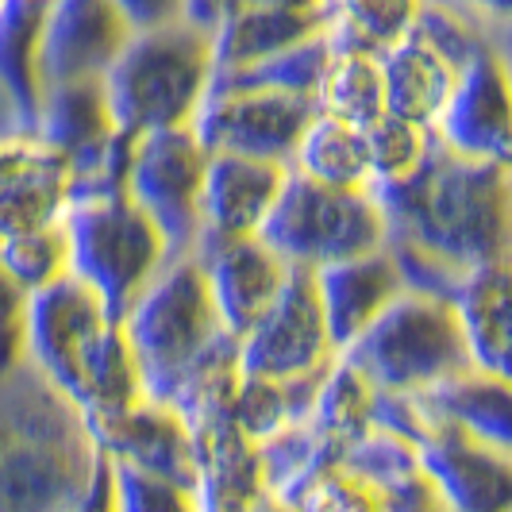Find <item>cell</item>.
I'll return each mask as SVG.
<instances>
[{"instance_id":"cell-1","label":"cell","mask_w":512,"mask_h":512,"mask_svg":"<svg viewBox=\"0 0 512 512\" xmlns=\"http://www.w3.org/2000/svg\"><path fill=\"white\" fill-rule=\"evenodd\" d=\"M385 220V251L405 289L443 297L459 274L509 262L512 166L462 158L432 143L397 185L366 189Z\"/></svg>"},{"instance_id":"cell-2","label":"cell","mask_w":512,"mask_h":512,"mask_svg":"<svg viewBox=\"0 0 512 512\" xmlns=\"http://www.w3.org/2000/svg\"><path fill=\"white\" fill-rule=\"evenodd\" d=\"M104 486L89 424L27 362L0 378V512H85Z\"/></svg>"},{"instance_id":"cell-3","label":"cell","mask_w":512,"mask_h":512,"mask_svg":"<svg viewBox=\"0 0 512 512\" xmlns=\"http://www.w3.org/2000/svg\"><path fill=\"white\" fill-rule=\"evenodd\" d=\"M24 362L89 428L143 397L120 316L70 274L27 297Z\"/></svg>"},{"instance_id":"cell-4","label":"cell","mask_w":512,"mask_h":512,"mask_svg":"<svg viewBox=\"0 0 512 512\" xmlns=\"http://www.w3.org/2000/svg\"><path fill=\"white\" fill-rule=\"evenodd\" d=\"M212 85L208 31L166 24L131 31L128 43L101 74V89L112 124L124 139L147 131L189 128Z\"/></svg>"},{"instance_id":"cell-5","label":"cell","mask_w":512,"mask_h":512,"mask_svg":"<svg viewBox=\"0 0 512 512\" xmlns=\"http://www.w3.org/2000/svg\"><path fill=\"white\" fill-rule=\"evenodd\" d=\"M120 328L131 347L143 397L162 405H170L181 382L212 355V347L228 339L193 255L170 258L120 316Z\"/></svg>"},{"instance_id":"cell-6","label":"cell","mask_w":512,"mask_h":512,"mask_svg":"<svg viewBox=\"0 0 512 512\" xmlns=\"http://www.w3.org/2000/svg\"><path fill=\"white\" fill-rule=\"evenodd\" d=\"M62 231L70 251V278L85 285L112 316H124L147 282L174 258L162 231L147 220L143 208L131 205L124 189L70 197Z\"/></svg>"},{"instance_id":"cell-7","label":"cell","mask_w":512,"mask_h":512,"mask_svg":"<svg viewBox=\"0 0 512 512\" xmlns=\"http://www.w3.org/2000/svg\"><path fill=\"white\" fill-rule=\"evenodd\" d=\"M339 359L355 366L378 393H424L470 370L447 301L412 289H401L378 320L339 351Z\"/></svg>"},{"instance_id":"cell-8","label":"cell","mask_w":512,"mask_h":512,"mask_svg":"<svg viewBox=\"0 0 512 512\" xmlns=\"http://www.w3.org/2000/svg\"><path fill=\"white\" fill-rule=\"evenodd\" d=\"M258 239L293 270H320L385 247V220L366 189H339L289 170Z\"/></svg>"},{"instance_id":"cell-9","label":"cell","mask_w":512,"mask_h":512,"mask_svg":"<svg viewBox=\"0 0 512 512\" xmlns=\"http://www.w3.org/2000/svg\"><path fill=\"white\" fill-rule=\"evenodd\" d=\"M208 151L193 128L147 131L131 139L124 193L162 231L170 255H193L201 235V181Z\"/></svg>"},{"instance_id":"cell-10","label":"cell","mask_w":512,"mask_h":512,"mask_svg":"<svg viewBox=\"0 0 512 512\" xmlns=\"http://www.w3.org/2000/svg\"><path fill=\"white\" fill-rule=\"evenodd\" d=\"M235 351H239V374L266 382H297L308 374H320L335 359L332 335L316 301L312 270L289 266L278 297L235 339Z\"/></svg>"},{"instance_id":"cell-11","label":"cell","mask_w":512,"mask_h":512,"mask_svg":"<svg viewBox=\"0 0 512 512\" xmlns=\"http://www.w3.org/2000/svg\"><path fill=\"white\" fill-rule=\"evenodd\" d=\"M312 116H316V104L305 97L247 89V85L212 77L189 128L208 154H251V158H270L289 166L293 147Z\"/></svg>"},{"instance_id":"cell-12","label":"cell","mask_w":512,"mask_h":512,"mask_svg":"<svg viewBox=\"0 0 512 512\" xmlns=\"http://www.w3.org/2000/svg\"><path fill=\"white\" fill-rule=\"evenodd\" d=\"M432 139L462 158L512 166V104L505 51L482 47L466 66H459L451 97L432 124Z\"/></svg>"},{"instance_id":"cell-13","label":"cell","mask_w":512,"mask_h":512,"mask_svg":"<svg viewBox=\"0 0 512 512\" xmlns=\"http://www.w3.org/2000/svg\"><path fill=\"white\" fill-rule=\"evenodd\" d=\"M416 447V466L439 497L443 512H509L512 509V462L459 428L432 420Z\"/></svg>"},{"instance_id":"cell-14","label":"cell","mask_w":512,"mask_h":512,"mask_svg":"<svg viewBox=\"0 0 512 512\" xmlns=\"http://www.w3.org/2000/svg\"><path fill=\"white\" fill-rule=\"evenodd\" d=\"M128 35L131 27L112 0H51L39 39L43 89L62 81H101Z\"/></svg>"},{"instance_id":"cell-15","label":"cell","mask_w":512,"mask_h":512,"mask_svg":"<svg viewBox=\"0 0 512 512\" xmlns=\"http://www.w3.org/2000/svg\"><path fill=\"white\" fill-rule=\"evenodd\" d=\"M89 432H93V443L104 462H120V466L193 489L197 443H193V432L185 428V420L170 405L139 397L131 409L116 412L112 420H104Z\"/></svg>"},{"instance_id":"cell-16","label":"cell","mask_w":512,"mask_h":512,"mask_svg":"<svg viewBox=\"0 0 512 512\" xmlns=\"http://www.w3.org/2000/svg\"><path fill=\"white\" fill-rule=\"evenodd\" d=\"M193 258L205 274L208 301L216 308L224 332L235 339L266 312V305L278 297L285 274H289V266L258 235L197 243Z\"/></svg>"},{"instance_id":"cell-17","label":"cell","mask_w":512,"mask_h":512,"mask_svg":"<svg viewBox=\"0 0 512 512\" xmlns=\"http://www.w3.org/2000/svg\"><path fill=\"white\" fill-rule=\"evenodd\" d=\"M289 166L251 154L216 151L205 162L201 181V235L197 243L216 239H247L258 235L262 220L282 193Z\"/></svg>"},{"instance_id":"cell-18","label":"cell","mask_w":512,"mask_h":512,"mask_svg":"<svg viewBox=\"0 0 512 512\" xmlns=\"http://www.w3.org/2000/svg\"><path fill=\"white\" fill-rule=\"evenodd\" d=\"M70 205V166L43 143H0V239L62 224Z\"/></svg>"},{"instance_id":"cell-19","label":"cell","mask_w":512,"mask_h":512,"mask_svg":"<svg viewBox=\"0 0 512 512\" xmlns=\"http://www.w3.org/2000/svg\"><path fill=\"white\" fill-rule=\"evenodd\" d=\"M312 285H316V301H320V312H324L335 355L351 339H359L378 320V312L405 289L385 247L312 270Z\"/></svg>"},{"instance_id":"cell-20","label":"cell","mask_w":512,"mask_h":512,"mask_svg":"<svg viewBox=\"0 0 512 512\" xmlns=\"http://www.w3.org/2000/svg\"><path fill=\"white\" fill-rule=\"evenodd\" d=\"M447 308L459 324L470 366L509 378V262H489L459 274L447 293Z\"/></svg>"},{"instance_id":"cell-21","label":"cell","mask_w":512,"mask_h":512,"mask_svg":"<svg viewBox=\"0 0 512 512\" xmlns=\"http://www.w3.org/2000/svg\"><path fill=\"white\" fill-rule=\"evenodd\" d=\"M324 31V12H278V8H255L235 4L220 24L208 31L212 47V74H235L255 62L297 47L301 39Z\"/></svg>"},{"instance_id":"cell-22","label":"cell","mask_w":512,"mask_h":512,"mask_svg":"<svg viewBox=\"0 0 512 512\" xmlns=\"http://www.w3.org/2000/svg\"><path fill=\"white\" fill-rule=\"evenodd\" d=\"M432 420L459 428L462 436L478 439L493 451L512 455V382L486 370H462L447 382L420 393Z\"/></svg>"},{"instance_id":"cell-23","label":"cell","mask_w":512,"mask_h":512,"mask_svg":"<svg viewBox=\"0 0 512 512\" xmlns=\"http://www.w3.org/2000/svg\"><path fill=\"white\" fill-rule=\"evenodd\" d=\"M378 66H382L385 112L432 131L459 70L436 47H428L416 31H409L393 51H385Z\"/></svg>"},{"instance_id":"cell-24","label":"cell","mask_w":512,"mask_h":512,"mask_svg":"<svg viewBox=\"0 0 512 512\" xmlns=\"http://www.w3.org/2000/svg\"><path fill=\"white\" fill-rule=\"evenodd\" d=\"M424 0H324V35L339 54L382 58L412 31Z\"/></svg>"},{"instance_id":"cell-25","label":"cell","mask_w":512,"mask_h":512,"mask_svg":"<svg viewBox=\"0 0 512 512\" xmlns=\"http://www.w3.org/2000/svg\"><path fill=\"white\" fill-rule=\"evenodd\" d=\"M305 424L343 459V451L374 428V385L335 355L316 385Z\"/></svg>"},{"instance_id":"cell-26","label":"cell","mask_w":512,"mask_h":512,"mask_svg":"<svg viewBox=\"0 0 512 512\" xmlns=\"http://www.w3.org/2000/svg\"><path fill=\"white\" fill-rule=\"evenodd\" d=\"M51 0H0V85L24 108L35 124V108L43 97L39 74V39Z\"/></svg>"},{"instance_id":"cell-27","label":"cell","mask_w":512,"mask_h":512,"mask_svg":"<svg viewBox=\"0 0 512 512\" xmlns=\"http://www.w3.org/2000/svg\"><path fill=\"white\" fill-rule=\"evenodd\" d=\"M289 170L312 178L320 185H339V189H366L370 170H366V143L362 131L351 124H339L328 116H312L308 128L301 131Z\"/></svg>"},{"instance_id":"cell-28","label":"cell","mask_w":512,"mask_h":512,"mask_svg":"<svg viewBox=\"0 0 512 512\" xmlns=\"http://www.w3.org/2000/svg\"><path fill=\"white\" fill-rule=\"evenodd\" d=\"M316 112L351 124V128H370L378 116H385V89L382 66L370 54H339L332 51V62L316 85Z\"/></svg>"},{"instance_id":"cell-29","label":"cell","mask_w":512,"mask_h":512,"mask_svg":"<svg viewBox=\"0 0 512 512\" xmlns=\"http://www.w3.org/2000/svg\"><path fill=\"white\" fill-rule=\"evenodd\" d=\"M332 62V43L324 31L301 39L297 47L274 54L266 62H255L247 70H235V74H212L220 81H231V85H247V89H270V93H289V97H305L312 101L316 97V85Z\"/></svg>"},{"instance_id":"cell-30","label":"cell","mask_w":512,"mask_h":512,"mask_svg":"<svg viewBox=\"0 0 512 512\" xmlns=\"http://www.w3.org/2000/svg\"><path fill=\"white\" fill-rule=\"evenodd\" d=\"M362 143H366V170H370V185L366 189H382V185H397L432 151V131L416 128L401 116H378L370 128H362Z\"/></svg>"},{"instance_id":"cell-31","label":"cell","mask_w":512,"mask_h":512,"mask_svg":"<svg viewBox=\"0 0 512 512\" xmlns=\"http://www.w3.org/2000/svg\"><path fill=\"white\" fill-rule=\"evenodd\" d=\"M0 262L27 293H39V289H47L70 274L66 231H62V224H51V228L0 239Z\"/></svg>"},{"instance_id":"cell-32","label":"cell","mask_w":512,"mask_h":512,"mask_svg":"<svg viewBox=\"0 0 512 512\" xmlns=\"http://www.w3.org/2000/svg\"><path fill=\"white\" fill-rule=\"evenodd\" d=\"M104 505L108 512H197L193 489L120 462H104Z\"/></svg>"},{"instance_id":"cell-33","label":"cell","mask_w":512,"mask_h":512,"mask_svg":"<svg viewBox=\"0 0 512 512\" xmlns=\"http://www.w3.org/2000/svg\"><path fill=\"white\" fill-rule=\"evenodd\" d=\"M293 512H389L382 489H374L343 462L324 466L293 501Z\"/></svg>"},{"instance_id":"cell-34","label":"cell","mask_w":512,"mask_h":512,"mask_svg":"<svg viewBox=\"0 0 512 512\" xmlns=\"http://www.w3.org/2000/svg\"><path fill=\"white\" fill-rule=\"evenodd\" d=\"M27 293L16 282L4 262H0V378L24 362V320H27Z\"/></svg>"},{"instance_id":"cell-35","label":"cell","mask_w":512,"mask_h":512,"mask_svg":"<svg viewBox=\"0 0 512 512\" xmlns=\"http://www.w3.org/2000/svg\"><path fill=\"white\" fill-rule=\"evenodd\" d=\"M439 4H447L451 12L466 16V20H470V24L478 27L489 43H493V47H501V51L509 54L505 35H509L512 0H439Z\"/></svg>"},{"instance_id":"cell-36","label":"cell","mask_w":512,"mask_h":512,"mask_svg":"<svg viewBox=\"0 0 512 512\" xmlns=\"http://www.w3.org/2000/svg\"><path fill=\"white\" fill-rule=\"evenodd\" d=\"M131 31H151L181 20V0H112Z\"/></svg>"},{"instance_id":"cell-37","label":"cell","mask_w":512,"mask_h":512,"mask_svg":"<svg viewBox=\"0 0 512 512\" xmlns=\"http://www.w3.org/2000/svg\"><path fill=\"white\" fill-rule=\"evenodd\" d=\"M235 4L239 0H181V24L197 27V31H212Z\"/></svg>"},{"instance_id":"cell-38","label":"cell","mask_w":512,"mask_h":512,"mask_svg":"<svg viewBox=\"0 0 512 512\" xmlns=\"http://www.w3.org/2000/svg\"><path fill=\"white\" fill-rule=\"evenodd\" d=\"M27 135H31V120L24 116V108L8 97V89L0 85V143L27 139Z\"/></svg>"},{"instance_id":"cell-39","label":"cell","mask_w":512,"mask_h":512,"mask_svg":"<svg viewBox=\"0 0 512 512\" xmlns=\"http://www.w3.org/2000/svg\"><path fill=\"white\" fill-rule=\"evenodd\" d=\"M255 8H278V12H320V0H239Z\"/></svg>"},{"instance_id":"cell-40","label":"cell","mask_w":512,"mask_h":512,"mask_svg":"<svg viewBox=\"0 0 512 512\" xmlns=\"http://www.w3.org/2000/svg\"><path fill=\"white\" fill-rule=\"evenodd\" d=\"M251 512H293V509H289V505H282L278 497H266V501H262V505H255Z\"/></svg>"}]
</instances>
